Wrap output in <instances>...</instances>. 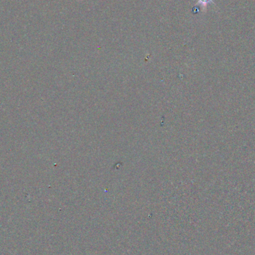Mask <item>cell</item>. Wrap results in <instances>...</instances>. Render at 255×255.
I'll return each mask as SVG.
<instances>
[{
	"label": "cell",
	"instance_id": "1",
	"mask_svg": "<svg viewBox=\"0 0 255 255\" xmlns=\"http://www.w3.org/2000/svg\"><path fill=\"white\" fill-rule=\"evenodd\" d=\"M208 1H209V0H200V2H202V3L203 4H206L207 2H208Z\"/></svg>",
	"mask_w": 255,
	"mask_h": 255
}]
</instances>
